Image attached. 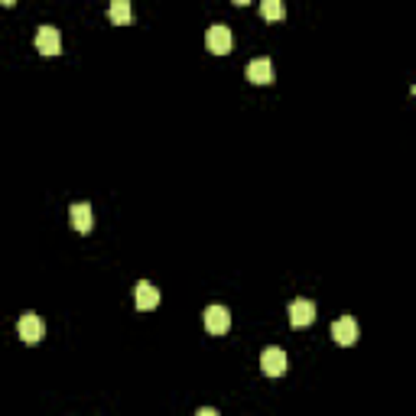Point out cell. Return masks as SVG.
<instances>
[{"label": "cell", "instance_id": "1", "mask_svg": "<svg viewBox=\"0 0 416 416\" xmlns=\"http://www.w3.org/2000/svg\"><path fill=\"white\" fill-rule=\"evenodd\" d=\"M205 46H208V52H215V56H228V52H231V46H234L231 29H228L225 23L208 26V33H205Z\"/></svg>", "mask_w": 416, "mask_h": 416}, {"label": "cell", "instance_id": "2", "mask_svg": "<svg viewBox=\"0 0 416 416\" xmlns=\"http://www.w3.org/2000/svg\"><path fill=\"white\" fill-rule=\"evenodd\" d=\"M260 367L267 377H283V374L290 371V358H286L283 348H267L260 355Z\"/></svg>", "mask_w": 416, "mask_h": 416}, {"label": "cell", "instance_id": "3", "mask_svg": "<svg viewBox=\"0 0 416 416\" xmlns=\"http://www.w3.org/2000/svg\"><path fill=\"white\" fill-rule=\"evenodd\" d=\"M16 332H20V338L26 345H39L43 342L46 325H43V319H39L36 313H26V315H20V322H16Z\"/></svg>", "mask_w": 416, "mask_h": 416}, {"label": "cell", "instance_id": "4", "mask_svg": "<svg viewBox=\"0 0 416 416\" xmlns=\"http://www.w3.org/2000/svg\"><path fill=\"white\" fill-rule=\"evenodd\" d=\"M332 338H335L342 348L358 342V322H355V315H342V319L332 322Z\"/></svg>", "mask_w": 416, "mask_h": 416}, {"label": "cell", "instance_id": "5", "mask_svg": "<svg viewBox=\"0 0 416 416\" xmlns=\"http://www.w3.org/2000/svg\"><path fill=\"white\" fill-rule=\"evenodd\" d=\"M205 329L212 332V335H225L231 329V313L225 306H208L205 309Z\"/></svg>", "mask_w": 416, "mask_h": 416}, {"label": "cell", "instance_id": "6", "mask_svg": "<svg viewBox=\"0 0 416 416\" xmlns=\"http://www.w3.org/2000/svg\"><path fill=\"white\" fill-rule=\"evenodd\" d=\"M315 322V303L313 300H296L290 306V325L293 329H306Z\"/></svg>", "mask_w": 416, "mask_h": 416}, {"label": "cell", "instance_id": "7", "mask_svg": "<svg viewBox=\"0 0 416 416\" xmlns=\"http://www.w3.org/2000/svg\"><path fill=\"white\" fill-rule=\"evenodd\" d=\"M36 49L43 56H59L62 52V36H59L56 26H39L36 29Z\"/></svg>", "mask_w": 416, "mask_h": 416}, {"label": "cell", "instance_id": "8", "mask_svg": "<svg viewBox=\"0 0 416 416\" xmlns=\"http://www.w3.org/2000/svg\"><path fill=\"white\" fill-rule=\"evenodd\" d=\"M69 221H72V228L78 234H88V231H91V225H95V218H91V205H88V202H75L72 208H69Z\"/></svg>", "mask_w": 416, "mask_h": 416}, {"label": "cell", "instance_id": "9", "mask_svg": "<svg viewBox=\"0 0 416 416\" xmlns=\"http://www.w3.org/2000/svg\"><path fill=\"white\" fill-rule=\"evenodd\" d=\"M248 81L250 85H270L273 81V62L270 59H254L248 66Z\"/></svg>", "mask_w": 416, "mask_h": 416}, {"label": "cell", "instance_id": "10", "mask_svg": "<svg viewBox=\"0 0 416 416\" xmlns=\"http://www.w3.org/2000/svg\"><path fill=\"white\" fill-rule=\"evenodd\" d=\"M133 300H137V309H156L160 306V290H156L150 280H140L137 296H133Z\"/></svg>", "mask_w": 416, "mask_h": 416}, {"label": "cell", "instance_id": "11", "mask_svg": "<svg viewBox=\"0 0 416 416\" xmlns=\"http://www.w3.org/2000/svg\"><path fill=\"white\" fill-rule=\"evenodd\" d=\"M108 16H111V23H117V26H124V23H131V20H133V7H131V0H111Z\"/></svg>", "mask_w": 416, "mask_h": 416}, {"label": "cell", "instance_id": "12", "mask_svg": "<svg viewBox=\"0 0 416 416\" xmlns=\"http://www.w3.org/2000/svg\"><path fill=\"white\" fill-rule=\"evenodd\" d=\"M260 16L263 20H283V0H260Z\"/></svg>", "mask_w": 416, "mask_h": 416}, {"label": "cell", "instance_id": "13", "mask_svg": "<svg viewBox=\"0 0 416 416\" xmlns=\"http://www.w3.org/2000/svg\"><path fill=\"white\" fill-rule=\"evenodd\" d=\"M198 416H218V410H212V407H202V410H198Z\"/></svg>", "mask_w": 416, "mask_h": 416}, {"label": "cell", "instance_id": "14", "mask_svg": "<svg viewBox=\"0 0 416 416\" xmlns=\"http://www.w3.org/2000/svg\"><path fill=\"white\" fill-rule=\"evenodd\" d=\"M16 0H0V7H14Z\"/></svg>", "mask_w": 416, "mask_h": 416}, {"label": "cell", "instance_id": "15", "mask_svg": "<svg viewBox=\"0 0 416 416\" xmlns=\"http://www.w3.org/2000/svg\"><path fill=\"white\" fill-rule=\"evenodd\" d=\"M234 4H238V7H248V4H250V0H234Z\"/></svg>", "mask_w": 416, "mask_h": 416}]
</instances>
